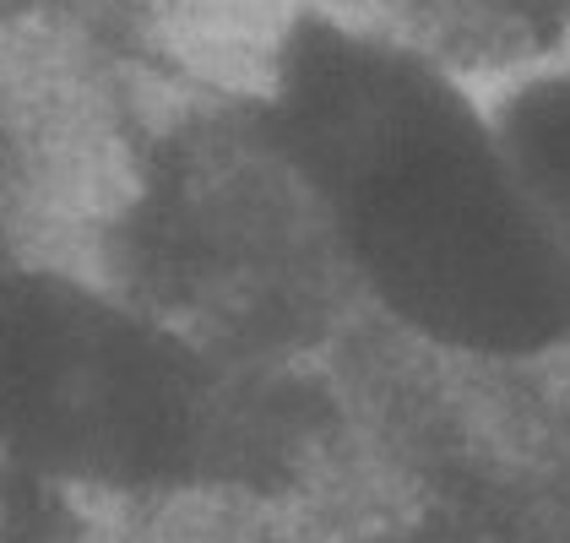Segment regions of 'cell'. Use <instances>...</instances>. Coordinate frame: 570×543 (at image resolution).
I'll list each match as a JSON object with an SVG mask.
<instances>
[{"instance_id": "5b68a950", "label": "cell", "mask_w": 570, "mask_h": 543, "mask_svg": "<svg viewBox=\"0 0 570 543\" xmlns=\"http://www.w3.org/2000/svg\"><path fill=\"white\" fill-rule=\"evenodd\" d=\"M554 218H560V213H554ZM560 224H566V267H570V218H560ZM566 354H570V343H566Z\"/></svg>"}, {"instance_id": "7a4b0ae2", "label": "cell", "mask_w": 570, "mask_h": 543, "mask_svg": "<svg viewBox=\"0 0 570 543\" xmlns=\"http://www.w3.org/2000/svg\"><path fill=\"white\" fill-rule=\"evenodd\" d=\"M0 456L120 500L228 478L234 407L175 326L60 267L0 272Z\"/></svg>"}, {"instance_id": "6da1fadb", "label": "cell", "mask_w": 570, "mask_h": 543, "mask_svg": "<svg viewBox=\"0 0 570 543\" xmlns=\"http://www.w3.org/2000/svg\"><path fill=\"white\" fill-rule=\"evenodd\" d=\"M262 120L358 288L407 337L479 364L566 354V224L494 109L435 55L305 11L272 49Z\"/></svg>"}, {"instance_id": "277c9868", "label": "cell", "mask_w": 570, "mask_h": 543, "mask_svg": "<svg viewBox=\"0 0 570 543\" xmlns=\"http://www.w3.org/2000/svg\"><path fill=\"white\" fill-rule=\"evenodd\" d=\"M364 543H440L435 533H424V527H392V533H375V539Z\"/></svg>"}, {"instance_id": "3957f363", "label": "cell", "mask_w": 570, "mask_h": 543, "mask_svg": "<svg viewBox=\"0 0 570 543\" xmlns=\"http://www.w3.org/2000/svg\"><path fill=\"white\" fill-rule=\"evenodd\" d=\"M494 120L532 190L560 218H570V66L517 82L494 103Z\"/></svg>"}]
</instances>
